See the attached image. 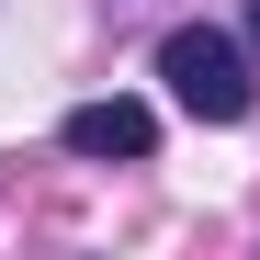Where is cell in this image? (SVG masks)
<instances>
[{"label":"cell","mask_w":260,"mask_h":260,"mask_svg":"<svg viewBox=\"0 0 260 260\" xmlns=\"http://www.w3.org/2000/svg\"><path fill=\"white\" fill-rule=\"evenodd\" d=\"M249 34H226V23H170L158 34V79H170V102H181L192 124H238L260 91H249Z\"/></svg>","instance_id":"obj_1"},{"label":"cell","mask_w":260,"mask_h":260,"mask_svg":"<svg viewBox=\"0 0 260 260\" xmlns=\"http://www.w3.org/2000/svg\"><path fill=\"white\" fill-rule=\"evenodd\" d=\"M57 147H68V158H147V147H158V113L124 102V91H113V102H79V113L57 124Z\"/></svg>","instance_id":"obj_2"},{"label":"cell","mask_w":260,"mask_h":260,"mask_svg":"<svg viewBox=\"0 0 260 260\" xmlns=\"http://www.w3.org/2000/svg\"><path fill=\"white\" fill-rule=\"evenodd\" d=\"M249 46H260V0H249Z\"/></svg>","instance_id":"obj_3"}]
</instances>
